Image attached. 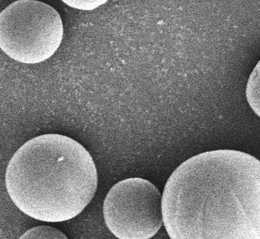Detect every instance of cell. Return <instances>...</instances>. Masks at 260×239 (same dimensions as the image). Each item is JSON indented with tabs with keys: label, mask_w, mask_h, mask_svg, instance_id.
I'll return each instance as SVG.
<instances>
[{
	"label": "cell",
	"mask_w": 260,
	"mask_h": 239,
	"mask_svg": "<svg viewBox=\"0 0 260 239\" xmlns=\"http://www.w3.org/2000/svg\"><path fill=\"white\" fill-rule=\"evenodd\" d=\"M170 239H260V161L218 149L179 164L162 192Z\"/></svg>",
	"instance_id": "obj_1"
},
{
	"label": "cell",
	"mask_w": 260,
	"mask_h": 239,
	"mask_svg": "<svg viewBox=\"0 0 260 239\" xmlns=\"http://www.w3.org/2000/svg\"><path fill=\"white\" fill-rule=\"evenodd\" d=\"M5 182L10 199L24 214L61 222L77 217L93 199L98 172L80 143L61 134H44L15 152Z\"/></svg>",
	"instance_id": "obj_2"
},
{
	"label": "cell",
	"mask_w": 260,
	"mask_h": 239,
	"mask_svg": "<svg viewBox=\"0 0 260 239\" xmlns=\"http://www.w3.org/2000/svg\"><path fill=\"white\" fill-rule=\"evenodd\" d=\"M63 36L60 14L42 2L19 0L0 13V48L17 62L47 60L58 50Z\"/></svg>",
	"instance_id": "obj_3"
},
{
	"label": "cell",
	"mask_w": 260,
	"mask_h": 239,
	"mask_svg": "<svg viewBox=\"0 0 260 239\" xmlns=\"http://www.w3.org/2000/svg\"><path fill=\"white\" fill-rule=\"evenodd\" d=\"M162 197L147 180L130 178L116 183L103 202L106 226L118 239H150L164 224Z\"/></svg>",
	"instance_id": "obj_4"
},
{
	"label": "cell",
	"mask_w": 260,
	"mask_h": 239,
	"mask_svg": "<svg viewBox=\"0 0 260 239\" xmlns=\"http://www.w3.org/2000/svg\"><path fill=\"white\" fill-rule=\"evenodd\" d=\"M246 97L252 111L260 117V60L257 62L248 79Z\"/></svg>",
	"instance_id": "obj_5"
},
{
	"label": "cell",
	"mask_w": 260,
	"mask_h": 239,
	"mask_svg": "<svg viewBox=\"0 0 260 239\" xmlns=\"http://www.w3.org/2000/svg\"><path fill=\"white\" fill-rule=\"evenodd\" d=\"M19 239H68V237L57 228L48 225H40L30 228Z\"/></svg>",
	"instance_id": "obj_6"
},
{
	"label": "cell",
	"mask_w": 260,
	"mask_h": 239,
	"mask_svg": "<svg viewBox=\"0 0 260 239\" xmlns=\"http://www.w3.org/2000/svg\"><path fill=\"white\" fill-rule=\"evenodd\" d=\"M63 2L71 7L81 10H93L106 3L101 0H63Z\"/></svg>",
	"instance_id": "obj_7"
}]
</instances>
